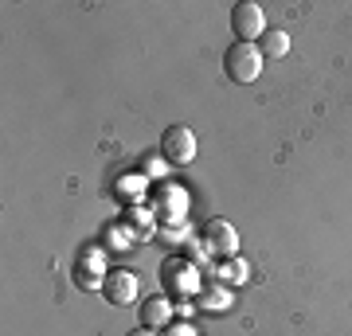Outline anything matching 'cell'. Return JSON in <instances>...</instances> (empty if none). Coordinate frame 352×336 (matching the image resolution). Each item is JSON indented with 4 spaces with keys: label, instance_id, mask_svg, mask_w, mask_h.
I'll return each mask as SVG.
<instances>
[{
    "label": "cell",
    "instance_id": "1",
    "mask_svg": "<svg viewBox=\"0 0 352 336\" xmlns=\"http://www.w3.org/2000/svg\"><path fill=\"white\" fill-rule=\"evenodd\" d=\"M263 51H258V43H231L223 55V71L231 82H239V87H247V82H258V75H263Z\"/></svg>",
    "mask_w": 352,
    "mask_h": 336
},
{
    "label": "cell",
    "instance_id": "2",
    "mask_svg": "<svg viewBox=\"0 0 352 336\" xmlns=\"http://www.w3.org/2000/svg\"><path fill=\"white\" fill-rule=\"evenodd\" d=\"M231 27H235V36L239 43H258L266 32V12L258 0H239L235 8H231Z\"/></svg>",
    "mask_w": 352,
    "mask_h": 336
},
{
    "label": "cell",
    "instance_id": "3",
    "mask_svg": "<svg viewBox=\"0 0 352 336\" xmlns=\"http://www.w3.org/2000/svg\"><path fill=\"white\" fill-rule=\"evenodd\" d=\"M161 282L173 293H180V298H188V293H200V270H196V262L192 258H168L161 266Z\"/></svg>",
    "mask_w": 352,
    "mask_h": 336
},
{
    "label": "cell",
    "instance_id": "4",
    "mask_svg": "<svg viewBox=\"0 0 352 336\" xmlns=\"http://www.w3.org/2000/svg\"><path fill=\"white\" fill-rule=\"evenodd\" d=\"M161 157L168 164H192L196 161V133L188 125H168L161 137Z\"/></svg>",
    "mask_w": 352,
    "mask_h": 336
},
{
    "label": "cell",
    "instance_id": "5",
    "mask_svg": "<svg viewBox=\"0 0 352 336\" xmlns=\"http://www.w3.org/2000/svg\"><path fill=\"white\" fill-rule=\"evenodd\" d=\"M200 243L212 254H219V258H231V254H239V231L227 223V219H208L200 231Z\"/></svg>",
    "mask_w": 352,
    "mask_h": 336
},
{
    "label": "cell",
    "instance_id": "6",
    "mask_svg": "<svg viewBox=\"0 0 352 336\" xmlns=\"http://www.w3.org/2000/svg\"><path fill=\"white\" fill-rule=\"evenodd\" d=\"M184 208H188V196H184V188H180V184H168V180H164V184L157 188V203H153L157 219H164L168 227H180V223H184Z\"/></svg>",
    "mask_w": 352,
    "mask_h": 336
},
{
    "label": "cell",
    "instance_id": "7",
    "mask_svg": "<svg viewBox=\"0 0 352 336\" xmlns=\"http://www.w3.org/2000/svg\"><path fill=\"white\" fill-rule=\"evenodd\" d=\"M106 254L98 247H82L78 250V262H75V282L82 289H102L106 286Z\"/></svg>",
    "mask_w": 352,
    "mask_h": 336
},
{
    "label": "cell",
    "instance_id": "8",
    "mask_svg": "<svg viewBox=\"0 0 352 336\" xmlns=\"http://www.w3.org/2000/svg\"><path fill=\"white\" fill-rule=\"evenodd\" d=\"M138 289H141V282H138V274H133V270H110V274H106L102 293H106V301H110V305L126 309V305H133V301H138Z\"/></svg>",
    "mask_w": 352,
    "mask_h": 336
},
{
    "label": "cell",
    "instance_id": "9",
    "mask_svg": "<svg viewBox=\"0 0 352 336\" xmlns=\"http://www.w3.org/2000/svg\"><path fill=\"white\" fill-rule=\"evenodd\" d=\"M196 305H200L204 313H227L231 305H235V298H231V289L223 286V282H204L200 293H196Z\"/></svg>",
    "mask_w": 352,
    "mask_h": 336
},
{
    "label": "cell",
    "instance_id": "10",
    "mask_svg": "<svg viewBox=\"0 0 352 336\" xmlns=\"http://www.w3.org/2000/svg\"><path fill=\"white\" fill-rule=\"evenodd\" d=\"M141 324H145V328H168V324H173V298L157 293V298L145 301V305H141Z\"/></svg>",
    "mask_w": 352,
    "mask_h": 336
},
{
    "label": "cell",
    "instance_id": "11",
    "mask_svg": "<svg viewBox=\"0 0 352 336\" xmlns=\"http://www.w3.org/2000/svg\"><path fill=\"white\" fill-rule=\"evenodd\" d=\"M215 282H223V286H243L247 278H251V266H247V258H239V254H231V258H219L212 266Z\"/></svg>",
    "mask_w": 352,
    "mask_h": 336
},
{
    "label": "cell",
    "instance_id": "12",
    "mask_svg": "<svg viewBox=\"0 0 352 336\" xmlns=\"http://www.w3.org/2000/svg\"><path fill=\"white\" fill-rule=\"evenodd\" d=\"M258 51H263V59H282V55H289V32L266 27L263 39H258Z\"/></svg>",
    "mask_w": 352,
    "mask_h": 336
},
{
    "label": "cell",
    "instance_id": "13",
    "mask_svg": "<svg viewBox=\"0 0 352 336\" xmlns=\"http://www.w3.org/2000/svg\"><path fill=\"white\" fill-rule=\"evenodd\" d=\"M129 192H133V199L145 192V176H138V172H126L122 176V184H118V196L122 199H129Z\"/></svg>",
    "mask_w": 352,
    "mask_h": 336
},
{
    "label": "cell",
    "instance_id": "14",
    "mask_svg": "<svg viewBox=\"0 0 352 336\" xmlns=\"http://www.w3.org/2000/svg\"><path fill=\"white\" fill-rule=\"evenodd\" d=\"M126 227H129V231H133V227H141V235H149V208H129Z\"/></svg>",
    "mask_w": 352,
    "mask_h": 336
},
{
    "label": "cell",
    "instance_id": "15",
    "mask_svg": "<svg viewBox=\"0 0 352 336\" xmlns=\"http://www.w3.org/2000/svg\"><path fill=\"white\" fill-rule=\"evenodd\" d=\"M164 164H168V161H164L161 153H149V157L141 161V168H145L149 176H164Z\"/></svg>",
    "mask_w": 352,
    "mask_h": 336
},
{
    "label": "cell",
    "instance_id": "16",
    "mask_svg": "<svg viewBox=\"0 0 352 336\" xmlns=\"http://www.w3.org/2000/svg\"><path fill=\"white\" fill-rule=\"evenodd\" d=\"M168 336H200V333H196L192 324H173V328H168Z\"/></svg>",
    "mask_w": 352,
    "mask_h": 336
},
{
    "label": "cell",
    "instance_id": "17",
    "mask_svg": "<svg viewBox=\"0 0 352 336\" xmlns=\"http://www.w3.org/2000/svg\"><path fill=\"white\" fill-rule=\"evenodd\" d=\"M126 336H157V328H145V324H141V328H133V333H126Z\"/></svg>",
    "mask_w": 352,
    "mask_h": 336
}]
</instances>
